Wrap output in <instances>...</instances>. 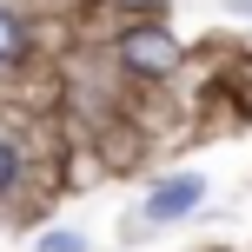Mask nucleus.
I'll return each instance as SVG.
<instances>
[{
    "label": "nucleus",
    "mask_w": 252,
    "mask_h": 252,
    "mask_svg": "<svg viewBox=\"0 0 252 252\" xmlns=\"http://www.w3.org/2000/svg\"><path fill=\"white\" fill-rule=\"evenodd\" d=\"M113 7H133V13H153V7H166V0H113Z\"/></svg>",
    "instance_id": "nucleus-6"
},
{
    "label": "nucleus",
    "mask_w": 252,
    "mask_h": 252,
    "mask_svg": "<svg viewBox=\"0 0 252 252\" xmlns=\"http://www.w3.org/2000/svg\"><path fill=\"white\" fill-rule=\"evenodd\" d=\"M20 53H27V27H20V13H13V7H0V66L20 60Z\"/></svg>",
    "instance_id": "nucleus-3"
},
{
    "label": "nucleus",
    "mask_w": 252,
    "mask_h": 252,
    "mask_svg": "<svg viewBox=\"0 0 252 252\" xmlns=\"http://www.w3.org/2000/svg\"><path fill=\"white\" fill-rule=\"evenodd\" d=\"M13 186H20V146L0 139V192H13Z\"/></svg>",
    "instance_id": "nucleus-4"
},
{
    "label": "nucleus",
    "mask_w": 252,
    "mask_h": 252,
    "mask_svg": "<svg viewBox=\"0 0 252 252\" xmlns=\"http://www.w3.org/2000/svg\"><path fill=\"white\" fill-rule=\"evenodd\" d=\"M120 53H126L133 73H153V80L179 66V40L159 33V27H133V33H120Z\"/></svg>",
    "instance_id": "nucleus-1"
},
{
    "label": "nucleus",
    "mask_w": 252,
    "mask_h": 252,
    "mask_svg": "<svg viewBox=\"0 0 252 252\" xmlns=\"http://www.w3.org/2000/svg\"><path fill=\"white\" fill-rule=\"evenodd\" d=\"M199 179H192V173H173V179H159V186H153L146 192V219H186L192 213V206H199Z\"/></svg>",
    "instance_id": "nucleus-2"
},
{
    "label": "nucleus",
    "mask_w": 252,
    "mask_h": 252,
    "mask_svg": "<svg viewBox=\"0 0 252 252\" xmlns=\"http://www.w3.org/2000/svg\"><path fill=\"white\" fill-rule=\"evenodd\" d=\"M40 252H87L80 232H40Z\"/></svg>",
    "instance_id": "nucleus-5"
}]
</instances>
